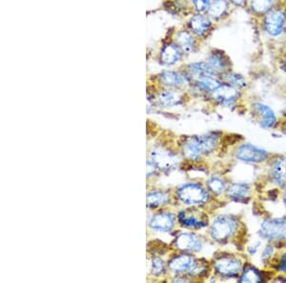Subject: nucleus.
<instances>
[{"label": "nucleus", "instance_id": "473e14b6", "mask_svg": "<svg viewBox=\"0 0 286 283\" xmlns=\"http://www.w3.org/2000/svg\"><path fill=\"white\" fill-rule=\"evenodd\" d=\"M273 252V247L271 245H267L266 247L264 248V250L262 251V255H261L263 260H267L269 257H271Z\"/></svg>", "mask_w": 286, "mask_h": 283}, {"label": "nucleus", "instance_id": "c756f323", "mask_svg": "<svg viewBox=\"0 0 286 283\" xmlns=\"http://www.w3.org/2000/svg\"><path fill=\"white\" fill-rule=\"evenodd\" d=\"M274 0H251L250 6L254 13L261 14L268 13L273 6Z\"/></svg>", "mask_w": 286, "mask_h": 283}, {"label": "nucleus", "instance_id": "393cba45", "mask_svg": "<svg viewBox=\"0 0 286 283\" xmlns=\"http://www.w3.org/2000/svg\"><path fill=\"white\" fill-rule=\"evenodd\" d=\"M196 84H197V87L201 91H203V92H213L222 83L220 82L218 79H216L215 77H208V78H204V79L197 80Z\"/></svg>", "mask_w": 286, "mask_h": 283}, {"label": "nucleus", "instance_id": "7ed1b4c3", "mask_svg": "<svg viewBox=\"0 0 286 283\" xmlns=\"http://www.w3.org/2000/svg\"><path fill=\"white\" fill-rule=\"evenodd\" d=\"M177 198L183 204L202 205L209 200L210 195L202 185L186 183L177 189Z\"/></svg>", "mask_w": 286, "mask_h": 283}, {"label": "nucleus", "instance_id": "39448f33", "mask_svg": "<svg viewBox=\"0 0 286 283\" xmlns=\"http://www.w3.org/2000/svg\"><path fill=\"white\" fill-rule=\"evenodd\" d=\"M235 157L246 163H261L266 161L269 153L252 144H242L235 152Z\"/></svg>", "mask_w": 286, "mask_h": 283}, {"label": "nucleus", "instance_id": "dca6fc26", "mask_svg": "<svg viewBox=\"0 0 286 283\" xmlns=\"http://www.w3.org/2000/svg\"><path fill=\"white\" fill-rule=\"evenodd\" d=\"M188 72L195 81H197L199 79H204V78H208V77L216 76V72L213 69L209 66L208 63H204V62H198V63L190 64L188 66Z\"/></svg>", "mask_w": 286, "mask_h": 283}, {"label": "nucleus", "instance_id": "bb28decb", "mask_svg": "<svg viewBox=\"0 0 286 283\" xmlns=\"http://www.w3.org/2000/svg\"><path fill=\"white\" fill-rule=\"evenodd\" d=\"M207 188L215 195H220L226 190V183L219 176H212L207 180Z\"/></svg>", "mask_w": 286, "mask_h": 283}, {"label": "nucleus", "instance_id": "20e7f679", "mask_svg": "<svg viewBox=\"0 0 286 283\" xmlns=\"http://www.w3.org/2000/svg\"><path fill=\"white\" fill-rule=\"evenodd\" d=\"M260 235L271 241H280L286 238V219L269 218L260 226Z\"/></svg>", "mask_w": 286, "mask_h": 283}, {"label": "nucleus", "instance_id": "9d476101", "mask_svg": "<svg viewBox=\"0 0 286 283\" xmlns=\"http://www.w3.org/2000/svg\"><path fill=\"white\" fill-rule=\"evenodd\" d=\"M213 98L220 104L225 106L232 105L240 98L239 89L229 84L221 85L213 92Z\"/></svg>", "mask_w": 286, "mask_h": 283}, {"label": "nucleus", "instance_id": "b1692460", "mask_svg": "<svg viewBox=\"0 0 286 283\" xmlns=\"http://www.w3.org/2000/svg\"><path fill=\"white\" fill-rule=\"evenodd\" d=\"M176 41L178 46L180 47L183 52L190 53L193 51L194 40L190 33H187L185 31L180 32L177 34Z\"/></svg>", "mask_w": 286, "mask_h": 283}, {"label": "nucleus", "instance_id": "72a5a7b5", "mask_svg": "<svg viewBox=\"0 0 286 283\" xmlns=\"http://www.w3.org/2000/svg\"><path fill=\"white\" fill-rule=\"evenodd\" d=\"M278 269L280 272H284L286 273V253H284L280 258V261L278 264Z\"/></svg>", "mask_w": 286, "mask_h": 283}, {"label": "nucleus", "instance_id": "aec40b11", "mask_svg": "<svg viewBox=\"0 0 286 283\" xmlns=\"http://www.w3.org/2000/svg\"><path fill=\"white\" fill-rule=\"evenodd\" d=\"M170 195L167 192H150L147 195V205L150 208H157L168 204L170 202Z\"/></svg>", "mask_w": 286, "mask_h": 283}, {"label": "nucleus", "instance_id": "a211bd4d", "mask_svg": "<svg viewBox=\"0 0 286 283\" xmlns=\"http://www.w3.org/2000/svg\"><path fill=\"white\" fill-rule=\"evenodd\" d=\"M210 25H211L210 20L201 14L194 15L189 22V26L192 30V32L200 36L207 33V31L210 28Z\"/></svg>", "mask_w": 286, "mask_h": 283}, {"label": "nucleus", "instance_id": "4c0bfd02", "mask_svg": "<svg viewBox=\"0 0 286 283\" xmlns=\"http://www.w3.org/2000/svg\"><path fill=\"white\" fill-rule=\"evenodd\" d=\"M283 32H284V34H285V37H286V24H285V26H284V29H283Z\"/></svg>", "mask_w": 286, "mask_h": 283}, {"label": "nucleus", "instance_id": "1a4fd4ad", "mask_svg": "<svg viewBox=\"0 0 286 283\" xmlns=\"http://www.w3.org/2000/svg\"><path fill=\"white\" fill-rule=\"evenodd\" d=\"M174 244L181 252H199L202 248L200 237L192 233H181L176 237Z\"/></svg>", "mask_w": 286, "mask_h": 283}, {"label": "nucleus", "instance_id": "9b49d317", "mask_svg": "<svg viewBox=\"0 0 286 283\" xmlns=\"http://www.w3.org/2000/svg\"><path fill=\"white\" fill-rule=\"evenodd\" d=\"M197 261L195 260L192 256L190 255H179L176 256L168 263L169 270L172 271L176 274H182V273H190L195 266Z\"/></svg>", "mask_w": 286, "mask_h": 283}, {"label": "nucleus", "instance_id": "4be33fe9", "mask_svg": "<svg viewBox=\"0 0 286 283\" xmlns=\"http://www.w3.org/2000/svg\"><path fill=\"white\" fill-rule=\"evenodd\" d=\"M227 10H228L227 0H213L208 7L207 13L210 17L218 20L222 17L226 13Z\"/></svg>", "mask_w": 286, "mask_h": 283}, {"label": "nucleus", "instance_id": "2f4dec72", "mask_svg": "<svg viewBox=\"0 0 286 283\" xmlns=\"http://www.w3.org/2000/svg\"><path fill=\"white\" fill-rule=\"evenodd\" d=\"M194 5L197 8L198 11H205L210 5L211 0H193Z\"/></svg>", "mask_w": 286, "mask_h": 283}, {"label": "nucleus", "instance_id": "6e6552de", "mask_svg": "<svg viewBox=\"0 0 286 283\" xmlns=\"http://www.w3.org/2000/svg\"><path fill=\"white\" fill-rule=\"evenodd\" d=\"M151 161L158 169L170 170L178 164V156L167 149L158 148L151 154Z\"/></svg>", "mask_w": 286, "mask_h": 283}, {"label": "nucleus", "instance_id": "0eeeda50", "mask_svg": "<svg viewBox=\"0 0 286 283\" xmlns=\"http://www.w3.org/2000/svg\"><path fill=\"white\" fill-rule=\"evenodd\" d=\"M214 269L222 277H237L242 271V263L240 259L235 257H220L215 261Z\"/></svg>", "mask_w": 286, "mask_h": 283}, {"label": "nucleus", "instance_id": "6ab92c4d", "mask_svg": "<svg viewBox=\"0 0 286 283\" xmlns=\"http://www.w3.org/2000/svg\"><path fill=\"white\" fill-rule=\"evenodd\" d=\"M160 81L164 85L170 87H181L187 83V79L180 72L165 71L160 76Z\"/></svg>", "mask_w": 286, "mask_h": 283}, {"label": "nucleus", "instance_id": "c85d7f7f", "mask_svg": "<svg viewBox=\"0 0 286 283\" xmlns=\"http://www.w3.org/2000/svg\"><path fill=\"white\" fill-rule=\"evenodd\" d=\"M262 279L261 274L254 267H247L240 276V282H260Z\"/></svg>", "mask_w": 286, "mask_h": 283}, {"label": "nucleus", "instance_id": "a878e982", "mask_svg": "<svg viewBox=\"0 0 286 283\" xmlns=\"http://www.w3.org/2000/svg\"><path fill=\"white\" fill-rule=\"evenodd\" d=\"M207 63L213 69L216 73L224 72L226 69V61L224 56L219 53H214L208 58Z\"/></svg>", "mask_w": 286, "mask_h": 283}, {"label": "nucleus", "instance_id": "ddd939ff", "mask_svg": "<svg viewBox=\"0 0 286 283\" xmlns=\"http://www.w3.org/2000/svg\"><path fill=\"white\" fill-rule=\"evenodd\" d=\"M253 109L260 118V124L262 128L269 129L276 124V115L269 106L261 102H256L253 104Z\"/></svg>", "mask_w": 286, "mask_h": 283}, {"label": "nucleus", "instance_id": "cd10ccee", "mask_svg": "<svg viewBox=\"0 0 286 283\" xmlns=\"http://www.w3.org/2000/svg\"><path fill=\"white\" fill-rule=\"evenodd\" d=\"M223 79L226 82V84L233 86L237 89H241L246 87L247 82L245 79L239 73L232 72H225L223 73Z\"/></svg>", "mask_w": 286, "mask_h": 283}, {"label": "nucleus", "instance_id": "f8f14e48", "mask_svg": "<svg viewBox=\"0 0 286 283\" xmlns=\"http://www.w3.org/2000/svg\"><path fill=\"white\" fill-rule=\"evenodd\" d=\"M175 222H176V218L173 214L163 212L153 216L149 222V225L153 230L169 232L173 229Z\"/></svg>", "mask_w": 286, "mask_h": 283}, {"label": "nucleus", "instance_id": "f704fd0d", "mask_svg": "<svg viewBox=\"0 0 286 283\" xmlns=\"http://www.w3.org/2000/svg\"><path fill=\"white\" fill-rule=\"evenodd\" d=\"M231 1H232V3H234L235 5H237V6H241V5H243V4L245 3L246 0H231Z\"/></svg>", "mask_w": 286, "mask_h": 283}, {"label": "nucleus", "instance_id": "412c9836", "mask_svg": "<svg viewBox=\"0 0 286 283\" xmlns=\"http://www.w3.org/2000/svg\"><path fill=\"white\" fill-rule=\"evenodd\" d=\"M226 195L232 199H244L250 195V187L244 183H233L227 188Z\"/></svg>", "mask_w": 286, "mask_h": 283}, {"label": "nucleus", "instance_id": "5701e85b", "mask_svg": "<svg viewBox=\"0 0 286 283\" xmlns=\"http://www.w3.org/2000/svg\"><path fill=\"white\" fill-rule=\"evenodd\" d=\"M158 101L159 104L162 107H166V108L174 107L180 103V95L174 91H163L160 92Z\"/></svg>", "mask_w": 286, "mask_h": 283}, {"label": "nucleus", "instance_id": "e433bc0d", "mask_svg": "<svg viewBox=\"0 0 286 283\" xmlns=\"http://www.w3.org/2000/svg\"><path fill=\"white\" fill-rule=\"evenodd\" d=\"M282 70H283L286 73V61H284V62L282 63Z\"/></svg>", "mask_w": 286, "mask_h": 283}, {"label": "nucleus", "instance_id": "f03ea898", "mask_svg": "<svg viewBox=\"0 0 286 283\" xmlns=\"http://www.w3.org/2000/svg\"><path fill=\"white\" fill-rule=\"evenodd\" d=\"M238 229L239 221L236 217L222 215L214 219L210 227V236L217 241H224L233 237Z\"/></svg>", "mask_w": 286, "mask_h": 283}, {"label": "nucleus", "instance_id": "4468645a", "mask_svg": "<svg viewBox=\"0 0 286 283\" xmlns=\"http://www.w3.org/2000/svg\"><path fill=\"white\" fill-rule=\"evenodd\" d=\"M269 176L274 184L284 186L286 184V160L277 159L275 160L269 172Z\"/></svg>", "mask_w": 286, "mask_h": 283}, {"label": "nucleus", "instance_id": "f257e3e1", "mask_svg": "<svg viewBox=\"0 0 286 283\" xmlns=\"http://www.w3.org/2000/svg\"><path fill=\"white\" fill-rule=\"evenodd\" d=\"M219 139L216 135L194 137L183 145V154L190 160H199L202 155H208L216 149Z\"/></svg>", "mask_w": 286, "mask_h": 283}, {"label": "nucleus", "instance_id": "f3484780", "mask_svg": "<svg viewBox=\"0 0 286 283\" xmlns=\"http://www.w3.org/2000/svg\"><path fill=\"white\" fill-rule=\"evenodd\" d=\"M160 56L163 63L167 65H174L180 60L181 49L178 45L168 44L163 47Z\"/></svg>", "mask_w": 286, "mask_h": 283}, {"label": "nucleus", "instance_id": "2eb2a0df", "mask_svg": "<svg viewBox=\"0 0 286 283\" xmlns=\"http://www.w3.org/2000/svg\"><path fill=\"white\" fill-rule=\"evenodd\" d=\"M179 222L183 227L199 230L206 226V221L202 217H198L195 213H188L186 211L180 212L179 215Z\"/></svg>", "mask_w": 286, "mask_h": 283}, {"label": "nucleus", "instance_id": "7c9ffc66", "mask_svg": "<svg viewBox=\"0 0 286 283\" xmlns=\"http://www.w3.org/2000/svg\"><path fill=\"white\" fill-rule=\"evenodd\" d=\"M151 269H152V274H153L154 276H160L165 271V264H164L162 259L158 258V257H155V258H153V260H152Z\"/></svg>", "mask_w": 286, "mask_h": 283}, {"label": "nucleus", "instance_id": "c9c22d12", "mask_svg": "<svg viewBox=\"0 0 286 283\" xmlns=\"http://www.w3.org/2000/svg\"><path fill=\"white\" fill-rule=\"evenodd\" d=\"M282 199H283V203H284L286 206V187L285 189L283 190V193H282Z\"/></svg>", "mask_w": 286, "mask_h": 283}, {"label": "nucleus", "instance_id": "423d86ee", "mask_svg": "<svg viewBox=\"0 0 286 283\" xmlns=\"http://www.w3.org/2000/svg\"><path fill=\"white\" fill-rule=\"evenodd\" d=\"M285 13L280 9L270 10L264 17V29L271 36H279L284 29Z\"/></svg>", "mask_w": 286, "mask_h": 283}]
</instances>
